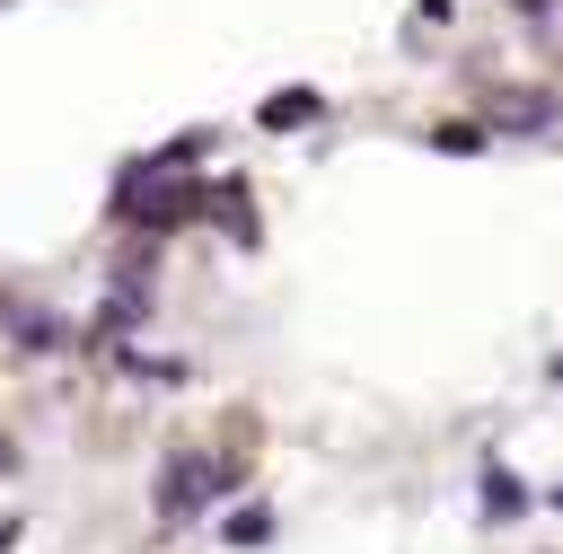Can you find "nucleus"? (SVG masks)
Masks as SVG:
<instances>
[{
	"label": "nucleus",
	"instance_id": "10",
	"mask_svg": "<svg viewBox=\"0 0 563 554\" xmlns=\"http://www.w3.org/2000/svg\"><path fill=\"white\" fill-rule=\"evenodd\" d=\"M554 378H563V361H554Z\"/></svg>",
	"mask_w": 563,
	"mask_h": 554
},
{
	"label": "nucleus",
	"instance_id": "5",
	"mask_svg": "<svg viewBox=\"0 0 563 554\" xmlns=\"http://www.w3.org/2000/svg\"><path fill=\"white\" fill-rule=\"evenodd\" d=\"M18 343H26V352H62V317H44V308L18 317Z\"/></svg>",
	"mask_w": 563,
	"mask_h": 554
},
{
	"label": "nucleus",
	"instance_id": "2",
	"mask_svg": "<svg viewBox=\"0 0 563 554\" xmlns=\"http://www.w3.org/2000/svg\"><path fill=\"white\" fill-rule=\"evenodd\" d=\"M484 114H493V132H545L554 123V97L545 88H493Z\"/></svg>",
	"mask_w": 563,
	"mask_h": 554
},
{
	"label": "nucleus",
	"instance_id": "3",
	"mask_svg": "<svg viewBox=\"0 0 563 554\" xmlns=\"http://www.w3.org/2000/svg\"><path fill=\"white\" fill-rule=\"evenodd\" d=\"M317 114H325V97H317V88H282V97H264V114H255V123H264V132H290V123H317Z\"/></svg>",
	"mask_w": 563,
	"mask_h": 554
},
{
	"label": "nucleus",
	"instance_id": "1",
	"mask_svg": "<svg viewBox=\"0 0 563 554\" xmlns=\"http://www.w3.org/2000/svg\"><path fill=\"white\" fill-rule=\"evenodd\" d=\"M220 492H229V466L202 457V448H176V457L158 466V510H167V519H194V510L220 501Z\"/></svg>",
	"mask_w": 563,
	"mask_h": 554
},
{
	"label": "nucleus",
	"instance_id": "7",
	"mask_svg": "<svg viewBox=\"0 0 563 554\" xmlns=\"http://www.w3.org/2000/svg\"><path fill=\"white\" fill-rule=\"evenodd\" d=\"M229 536H238V545H264V536H273V519H264V510H238V519H229Z\"/></svg>",
	"mask_w": 563,
	"mask_h": 554
},
{
	"label": "nucleus",
	"instance_id": "6",
	"mask_svg": "<svg viewBox=\"0 0 563 554\" xmlns=\"http://www.w3.org/2000/svg\"><path fill=\"white\" fill-rule=\"evenodd\" d=\"M431 149H484V132H475V123H440V132H431Z\"/></svg>",
	"mask_w": 563,
	"mask_h": 554
},
{
	"label": "nucleus",
	"instance_id": "4",
	"mask_svg": "<svg viewBox=\"0 0 563 554\" xmlns=\"http://www.w3.org/2000/svg\"><path fill=\"white\" fill-rule=\"evenodd\" d=\"M519 510H528L519 475H510V466H484V519H519Z\"/></svg>",
	"mask_w": 563,
	"mask_h": 554
},
{
	"label": "nucleus",
	"instance_id": "8",
	"mask_svg": "<svg viewBox=\"0 0 563 554\" xmlns=\"http://www.w3.org/2000/svg\"><path fill=\"white\" fill-rule=\"evenodd\" d=\"M9 545H18V519H0V554H9Z\"/></svg>",
	"mask_w": 563,
	"mask_h": 554
},
{
	"label": "nucleus",
	"instance_id": "9",
	"mask_svg": "<svg viewBox=\"0 0 563 554\" xmlns=\"http://www.w3.org/2000/svg\"><path fill=\"white\" fill-rule=\"evenodd\" d=\"M554 510H563V484H554Z\"/></svg>",
	"mask_w": 563,
	"mask_h": 554
}]
</instances>
